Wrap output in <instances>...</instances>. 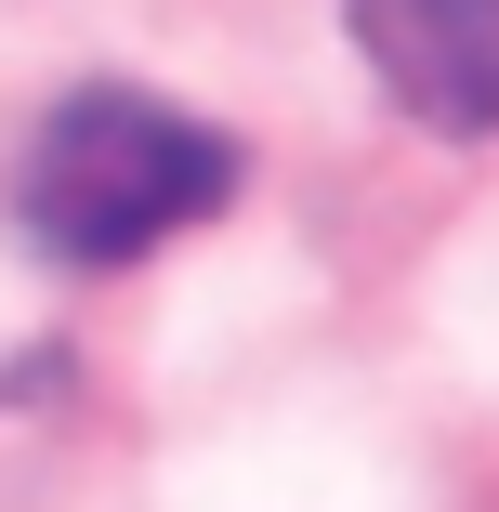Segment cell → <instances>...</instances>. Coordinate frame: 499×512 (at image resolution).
<instances>
[{
	"instance_id": "2",
	"label": "cell",
	"mask_w": 499,
	"mask_h": 512,
	"mask_svg": "<svg viewBox=\"0 0 499 512\" xmlns=\"http://www.w3.org/2000/svg\"><path fill=\"white\" fill-rule=\"evenodd\" d=\"M342 27L421 132H499V0H342Z\"/></svg>"
},
{
	"instance_id": "1",
	"label": "cell",
	"mask_w": 499,
	"mask_h": 512,
	"mask_svg": "<svg viewBox=\"0 0 499 512\" xmlns=\"http://www.w3.org/2000/svg\"><path fill=\"white\" fill-rule=\"evenodd\" d=\"M224 197H237V145L211 119L92 79V92H66V106L40 119L14 211H27V237L53 263H92V276H106V263H132V250H158L184 224H211Z\"/></svg>"
}]
</instances>
